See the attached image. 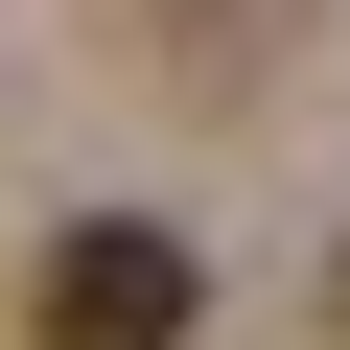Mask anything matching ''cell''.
Returning <instances> with one entry per match:
<instances>
[{"label": "cell", "mask_w": 350, "mask_h": 350, "mask_svg": "<svg viewBox=\"0 0 350 350\" xmlns=\"http://www.w3.org/2000/svg\"><path fill=\"white\" fill-rule=\"evenodd\" d=\"M187 234L163 211H94V234H47V280H24V350H187Z\"/></svg>", "instance_id": "1"}]
</instances>
